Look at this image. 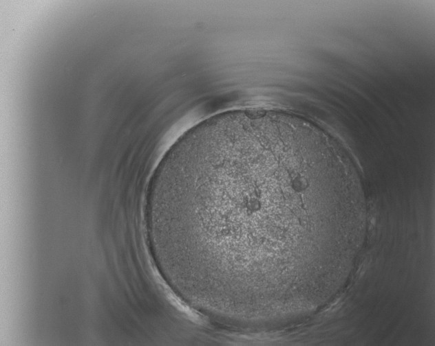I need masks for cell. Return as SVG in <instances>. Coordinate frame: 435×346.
Masks as SVG:
<instances>
[{
    "label": "cell",
    "mask_w": 435,
    "mask_h": 346,
    "mask_svg": "<svg viewBox=\"0 0 435 346\" xmlns=\"http://www.w3.org/2000/svg\"><path fill=\"white\" fill-rule=\"evenodd\" d=\"M325 178L314 142L282 115L248 109L209 118L176 177L178 246L220 290H245L257 261L315 244Z\"/></svg>",
    "instance_id": "cell-1"
}]
</instances>
